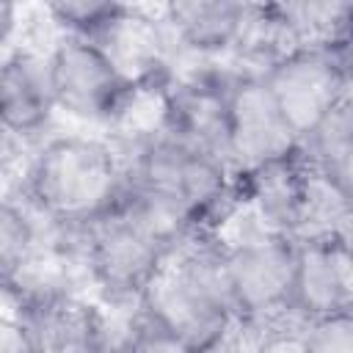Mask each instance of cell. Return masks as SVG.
Returning a JSON list of instances; mask_svg holds the SVG:
<instances>
[{
    "label": "cell",
    "instance_id": "1",
    "mask_svg": "<svg viewBox=\"0 0 353 353\" xmlns=\"http://www.w3.org/2000/svg\"><path fill=\"white\" fill-rule=\"evenodd\" d=\"M146 323L179 342L188 353H215L237 314L229 298L223 248L196 243L165 256L141 292Z\"/></svg>",
    "mask_w": 353,
    "mask_h": 353
},
{
    "label": "cell",
    "instance_id": "2",
    "mask_svg": "<svg viewBox=\"0 0 353 353\" xmlns=\"http://www.w3.org/2000/svg\"><path fill=\"white\" fill-rule=\"evenodd\" d=\"M28 188L44 215L63 223H94L121 201V171L102 141L66 135L36 154Z\"/></svg>",
    "mask_w": 353,
    "mask_h": 353
},
{
    "label": "cell",
    "instance_id": "3",
    "mask_svg": "<svg viewBox=\"0 0 353 353\" xmlns=\"http://www.w3.org/2000/svg\"><path fill=\"white\" fill-rule=\"evenodd\" d=\"M347 44H295L262 74V83L298 143L347 102Z\"/></svg>",
    "mask_w": 353,
    "mask_h": 353
},
{
    "label": "cell",
    "instance_id": "4",
    "mask_svg": "<svg viewBox=\"0 0 353 353\" xmlns=\"http://www.w3.org/2000/svg\"><path fill=\"white\" fill-rule=\"evenodd\" d=\"M174 248V237L121 201L91 223L88 262L105 292L116 298H141L160 265Z\"/></svg>",
    "mask_w": 353,
    "mask_h": 353
},
{
    "label": "cell",
    "instance_id": "5",
    "mask_svg": "<svg viewBox=\"0 0 353 353\" xmlns=\"http://www.w3.org/2000/svg\"><path fill=\"white\" fill-rule=\"evenodd\" d=\"M55 108L77 119H113L127 108L135 80L110 52L80 36H66L47 58Z\"/></svg>",
    "mask_w": 353,
    "mask_h": 353
},
{
    "label": "cell",
    "instance_id": "6",
    "mask_svg": "<svg viewBox=\"0 0 353 353\" xmlns=\"http://www.w3.org/2000/svg\"><path fill=\"white\" fill-rule=\"evenodd\" d=\"M298 240L262 232L223 248L229 298L237 317L259 320L276 312H290L295 279Z\"/></svg>",
    "mask_w": 353,
    "mask_h": 353
},
{
    "label": "cell",
    "instance_id": "7",
    "mask_svg": "<svg viewBox=\"0 0 353 353\" xmlns=\"http://www.w3.org/2000/svg\"><path fill=\"white\" fill-rule=\"evenodd\" d=\"M226 94V157L243 171L279 163L301 149L298 138L276 110L262 77H240Z\"/></svg>",
    "mask_w": 353,
    "mask_h": 353
},
{
    "label": "cell",
    "instance_id": "8",
    "mask_svg": "<svg viewBox=\"0 0 353 353\" xmlns=\"http://www.w3.org/2000/svg\"><path fill=\"white\" fill-rule=\"evenodd\" d=\"M353 306V259L347 237L339 232L303 237L295 254L290 312L303 320L345 312Z\"/></svg>",
    "mask_w": 353,
    "mask_h": 353
},
{
    "label": "cell",
    "instance_id": "9",
    "mask_svg": "<svg viewBox=\"0 0 353 353\" xmlns=\"http://www.w3.org/2000/svg\"><path fill=\"white\" fill-rule=\"evenodd\" d=\"M55 99L47 58L30 50H14L0 61V127L17 135H33L52 119Z\"/></svg>",
    "mask_w": 353,
    "mask_h": 353
},
{
    "label": "cell",
    "instance_id": "10",
    "mask_svg": "<svg viewBox=\"0 0 353 353\" xmlns=\"http://www.w3.org/2000/svg\"><path fill=\"white\" fill-rule=\"evenodd\" d=\"M36 353H99L97 312L72 298H41L22 314Z\"/></svg>",
    "mask_w": 353,
    "mask_h": 353
},
{
    "label": "cell",
    "instance_id": "11",
    "mask_svg": "<svg viewBox=\"0 0 353 353\" xmlns=\"http://www.w3.org/2000/svg\"><path fill=\"white\" fill-rule=\"evenodd\" d=\"M165 14L190 50L221 52L245 36L254 8L232 0H179L168 3Z\"/></svg>",
    "mask_w": 353,
    "mask_h": 353
},
{
    "label": "cell",
    "instance_id": "12",
    "mask_svg": "<svg viewBox=\"0 0 353 353\" xmlns=\"http://www.w3.org/2000/svg\"><path fill=\"white\" fill-rule=\"evenodd\" d=\"M301 154L312 176L328 188L336 199L350 204L353 185V121H350V99L342 102L334 113H328L303 141Z\"/></svg>",
    "mask_w": 353,
    "mask_h": 353
},
{
    "label": "cell",
    "instance_id": "13",
    "mask_svg": "<svg viewBox=\"0 0 353 353\" xmlns=\"http://www.w3.org/2000/svg\"><path fill=\"white\" fill-rule=\"evenodd\" d=\"M33 251V226L28 215L0 199V290H8L19 281Z\"/></svg>",
    "mask_w": 353,
    "mask_h": 353
},
{
    "label": "cell",
    "instance_id": "14",
    "mask_svg": "<svg viewBox=\"0 0 353 353\" xmlns=\"http://www.w3.org/2000/svg\"><path fill=\"white\" fill-rule=\"evenodd\" d=\"M47 11L58 25L69 30V36L99 41L116 25V19L127 11V6L94 3V0H61V3H50Z\"/></svg>",
    "mask_w": 353,
    "mask_h": 353
},
{
    "label": "cell",
    "instance_id": "15",
    "mask_svg": "<svg viewBox=\"0 0 353 353\" xmlns=\"http://www.w3.org/2000/svg\"><path fill=\"white\" fill-rule=\"evenodd\" d=\"M303 339L309 353H353V314L350 309L306 320Z\"/></svg>",
    "mask_w": 353,
    "mask_h": 353
},
{
    "label": "cell",
    "instance_id": "16",
    "mask_svg": "<svg viewBox=\"0 0 353 353\" xmlns=\"http://www.w3.org/2000/svg\"><path fill=\"white\" fill-rule=\"evenodd\" d=\"M251 353H309L303 331L295 328H276L259 336V342L251 347Z\"/></svg>",
    "mask_w": 353,
    "mask_h": 353
},
{
    "label": "cell",
    "instance_id": "17",
    "mask_svg": "<svg viewBox=\"0 0 353 353\" xmlns=\"http://www.w3.org/2000/svg\"><path fill=\"white\" fill-rule=\"evenodd\" d=\"M0 353H36L30 331L22 317L0 314Z\"/></svg>",
    "mask_w": 353,
    "mask_h": 353
},
{
    "label": "cell",
    "instance_id": "18",
    "mask_svg": "<svg viewBox=\"0 0 353 353\" xmlns=\"http://www.w3.org/2000/svg\"><path fill=\"white\" fill-rule=\"evenodd\" d=\"M17 28V6L14 3H0V47L11 39Z\"/></svg>",
    "mask_w": 353,
    "mask_h": 353
}]
</instances>
